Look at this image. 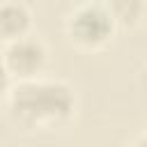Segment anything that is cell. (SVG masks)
<instances>
[{
    "label": "cell",
    "mask_w": 147,
    "mask_h": 147,
    "mask_svg": "<svg viewBox=\"0 0 147 147\" xmlns=\"http://www.w3.org/2000/svg\"><path fill=\"white\" fill-rule=\"evenodd\" d=\"M7 113L21 129H55L74 117L76 94L62 80H21L7 90Z\"/></svg>",
    "instance_id": "1"
},
{
    "label": "cell",
    "mask_w": 147,
    "mask_h": 147,
    "mask_svg": "<svg viewBox=\"0 0 147 147\" xmlns=\"http://www.w3.org/2000/svg\"><path fill=\"white\" fill-rule=\"evenodd\" d=\"M67 37L71 44H76L78 48L85 51H96L103 48L113 34H115V23L110 18V14L106 11L103 5H80L76 7L64 23Z\"/></svg>",
    "instance_id": "2"
},
{
    "label": "cell",
    "mask_w": 147,
    "mask_h": 147,
    "mask_svg": "<svg viewBox=\"0 0 147 147\" xmlns=\"http://www.w3.org/2000/svg\"><path fill=\"white\" fill-rule=\"evenodd\" d=\"M46 62H48V51H46L44 41L37 37H30V34L9 41L5 48V55H2V64L9 74V78H16L18 83L39 78L41 71L46 69Z\"/></svg>",
    "instance_id": "3"
},
{
    "label": "cell",
    "mask_w": 147,
    "mask_h": 147,
    "mask_svg": "<svg viewBox=\"0 0 147 147\" xmlns=\"http://www.w3.org/2000/svg\"><path fill=\"white\" fill-rule=\"evenodd\" d=\"M32 14L21 0H5L0 2V39L5 44L21 39L30 32Z\"/></svg>",
    "instance_id": "4"
},
{
    "label": "cell",
    "mask_w": 147,
    "mask_h": 147,
    "mask_svg": "<svg viewBox=\"0 0 147 147\" xmlns=\"http://www.w3.org/2000/svg\"><path fill=\"white\" fill-rule=\"evenodd\" d=\"M103 7L110 14L115 28H136L145 16V0H106Z\"/></svg>",
    "instance_id": "5"
},
{
    "label": "cell",
    "mask_w": 147,
    "mask_h": 147,
    "mask_svg": "<svg viewBox=\"0 0 147 147\" xmlns=\"http://www.w3.org/2000/svg\"><path fill=\"white\" fill-rule=\"evenodd\" d=\"M9 85H11V78H9V74H7V69H5V64H2V60H0V96L7 94Z\"/></svg>",
    "instance_id": "6"
},
{
    "label": "cell",
    "mask_w": 147,
    "mask_h": 147,
    "mask_svg": "<svg viewBox=\"0 0 147 147\" xmlns=\"http://www.w3.org/2000/svg\"><path fill=\"white\" fill-rule=\"evenodd\" d=\"M145 145H147V142H145V133L140 131V133L136 136V145H133V147H145Z\"/></svg>",
    "instance_id": "7"
}]
</instances>
